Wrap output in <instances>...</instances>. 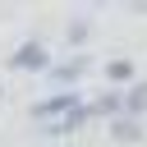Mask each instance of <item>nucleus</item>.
<instances>
[{"label":"nucleus","mask_w":147,"mask_h":147,"mask_svg":"<svg viewBox=\"0 0 147 147\" xmlns=\"http://www.w3.org/2000/svg\"><path fill=\"white\" fill-rule=\"evenodd\" d=\"M41 64H46V51H41L37 41H28V46L14 55V69H41Z\"/></svg>","instance_id":"nucleus-1"},{"label":"nucleus","mask_w":147,"mask_h":147,"mask_svg":"<svg viewBox=\"0 0 147 147\" xmlns=\"http://www.w3.org/2000/svg\"><path fill=\"white\" fill-rule=\"evenodd\" d=\"M74 101H78V96H51V101H41V106H37V119H51V115H60V110H69V115H74Z\"/></svg>","instance_id":"nucleus-2"},{"label":"nucleus","mask_w":147,"mask_h":147,"mask_svg":"<svg viewBox=\"0 0 147 147\" xmlns=\"http://www.w3.org/2000/svg\"><path fill=\"white\" fill-rule=\"evenodd\" d=\"M124 110H133V115H138V110H147V87H133V92L124 96Z\"/></svg>","instance_id":"nucleus-3"},{"label":"nucleus","mask_w":147,"mask_h":147,"mask_svg":"<svg viewBox=\"0 0 147 147\" xmlns=\"http://www.w3.org/2000/svg\"><path fill=\"white\" fill-rule=\"evenodd\" d=\"M110 74H115V78H129V74H133V64H129V60H115V64H110Z\"/></svg>","instance_id":"nucleus-4"}]
</instances>
